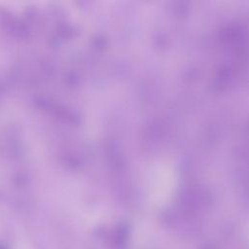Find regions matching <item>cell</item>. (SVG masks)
I'll list each match as a JSON object with an SVG mask.
<instances>
[{"label": "cell", "mask_w": 249, "mask_h": 249, "mask_svg": "<svg viewBox=\"0 0 249 249\" xmlns=\"http://www.w3.org/2000/svg\"><path fill=\"white\" fill-rule=\"evenodd\" d=\"M0 249H7V247L5 245H0Z\"/></svg>", "instance_id": "1"}]
</instances>
